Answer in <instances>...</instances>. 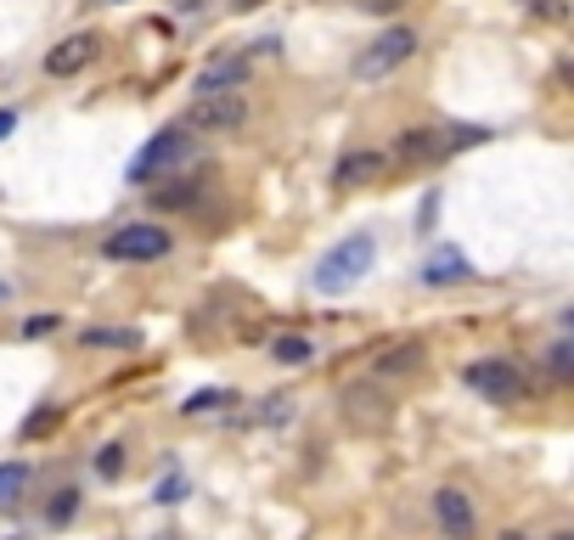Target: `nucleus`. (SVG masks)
Listing matches in <instances>:
<instances>
[{"mask_svg":"<svg viewBox=\"0 0 574 540\" xmlns=\"http://www.w3.org/2000/svg\"><path fill=\"white\" fill-rule=\"evenodd\" d=\"M271 355H276L282 366H310V361H316V343H310V338H299V332H287V338H276V343H271Z\"/></svg>","mask_w":574,"mask_h":540,"instance_id":"2eb2a0df","label":"nucleus"},{"mask_svg":"<svg viewBox=\"0 0 574 540\" xmlns=\"http://www.w3.org/2000/svg\"><path fill=\"white\" fill-rule=\"evenodd\" d=\"M451 158V130H406L395 135V164H411V169H428V164H445Z\"/></svg>","mask_w":574,"mask_h":540,"instance_id":"0eeeda50","label":"nucleus"},{"mask_svg":"<svg viewBox=\"0 0 574 540\" xmlns=\"http://www.w3.org/2000/svg\"><path fill=\"white\" fill-rule=\"evenodd\" d=\"M417 355H422L417 343H400V350H389V355L377 361V372H383V377H389V372H411V366H417Z\"/></svg>","mask_w":574,"mask_h":540,"instance_id":"6ab92c4d","label":"nucleus"},{"mask_svg":"<svg viewBox=\"0 0 574 540\" xmlns=\"http://www.w3.org/2000/svg\"><path fill=\"white\" fill-rule=\"evenodd\" d=\"M191 158V135L186 130H158L141 153L130 158V169H124V180L130 186H153V180H169V169H180Z\"/></svg>","mask_w":574,"mask_h":540,"instance_id":"f03ea898","label":"nucleus"},{"mask_svg":"<svg viewBox=\"0 0 574 540\" xmlns=\"http://www.w3.org/2000/svg\"><path fill=\"white\" fill-rule=\"evenodd\" d=\"M467 276H473V265L462 260V249H434V254H428V265H422L428 287H451V282H467Z\"/></svg>","mask_w":574,"mask_h":540,"instance_id":"f8f14e48","label":"nucleus"},{"mask_svg":"<svg viewBox=\"0 0 574 540\" xmlns=\"http://www.w3.org/2000/svg\"><path fill=\"white\" fill-rule=\"evenodd\" d=\"M249 124V102L236 90H214V96H198V102L186 108V130L198 135H231Z\"/></svg>","mask_w":574,"mask_h":540,"instance_id":"7ed1b4c3","label":"nucleus"},{"mask_svg":"<svg viewBox=\"0 0 574 540\" xmlns=\"http://www.w3.org/2000/svg\"><path fill=\"white\" fill-rule=\"evenodd\" d=\"M467 388H478L490 406H518L523 388H530V377H523L512 361H473L467 366Z\"/></svg>","mask_w":574,"mask_h":540,"instance_id":"423d86ee","label":"nucleus"},{"mask_svg":"<svg viewBox=\"0 0 574 540\" xmlns=\"http://www.w3.org/2000/svg\"><path fill=\"white\" fill-rule=\"evenodd\" d=\"M355 7H366V12H395L400 0H355Z\"/></svg>","mask_w":574,"mask_h":540,"instance_id":"bb28decb","label":"nucleus"},{"mask_svg":"<svg viewBox=\"0 0 574 540\" xmlns=\"http://www.w3.org/2000/svg\"><path fill=\"white\" fill-rule=\"evenodd\" d=\"M523 12H536V18H547V23H569V0H518Z\"/></svg>","mask_w":574,"mask_h":540,"instance_id":"aec40b11","label":"nucleus"},{"mask_svg":"<svg viewBox=\"0 0 574 540\" xmlns=\"http://www.w3.org/2000/svg\"><path fill=\"white\" fill-rule=\"evenodd\" d=\"M29 489V467L23 462H0V507H12Z\"/></svg>","mask_w":574,"mask_h":540,"instance_id":"a211bd4d","label":"nucleus"},{"mask_svg":"<svg viewBox=\"0 0 574 540\" xmlns=\"http://www.w3.org/2000/svg\"><path fill=\"white\" fill-rule=\"evenodd\" d=\"M96 52H102V40H96V34H68L63 45L45 52V74H52V79H74L79 68L96 63Z\"/></svg>","mask_w":574,"mask_h":540,"instance_id":"6e6552de","label":"nucleus"},{"mask_svg":"<svg viewBox=\"0 0 574 540\" xmlns=\"http://www.w3.org/2000/svg\"><path fill=\"white\" fill-rule=\"evenodd\" d=\"M0 299H7V282H0Z\"/></svg>","mask_w":574,"mask_h":540,"instance_id":"473e14b6","label":"nucleus"},{"mask_svg":"<svg viewBox=\"0 0 574 540\" xmlns=\"http://www.w3.org/2000/svg\"><path fill=\"white\" fill-rule=\"evenodd\" d=\"M203 186H209V175H180L175 186L153 191V203H158V209H186V203H198V198H203Z\"/></svg>","mask_w":574,"mask_h":540,"instance_id":"4468645a","label":"nucleus"},{"mask_svg":"<svg viewBox=\"0 0 574 540\" xmlns=\"http://www.w3.org/2000/svg\"><path fill=\"white\" fill-rule=\"evenodd\" d=\"M547 366H552V377H574V343H569V338H558V343H552Z\"/></svg>","mask_w":574,"mask_h":540,"instance_id":"4be33fe9","label":"nucleus"},{"mask_svg":"<svg viewBox=\"0 0 574 540\" xmlns=\"http://www.w3.org/2000/svg\"><path fill=\"white\" fill-rule=\"evenodd\" d=\"M12 124H18V113H7V108H0V141L12 135Z\"/></svg>","mask_w":574,"mask_h":540,"instance_id":"cd10ccee","label":"nucleus"},{"mask_svg":"<svg viewBox=\"0 0 574 540\" xmlns=\"http://www.w3.org/2000/svg\"><path fill=\"white\" fill-rule=\"evenodd\" d=\"M434 518H440V529H445V540H473L478 535V518H473V502L462 496L456 484H445L440 496H434Z\"/></svg>","mask_w":574,"mask_h":540,"instance_id":"1a4fd4ad","label":"nucleus"},{"mask_svg":"<svg viewBox=\"0 0 574 540\" xmlns=\"http://www.w3.org/2000/svg\"><path fill=\"white\" fill-rule=\"evenodd\" d=\"M85 343H96V350H135L141 332H135V327H90Z\"/></svg>","mask_w":574,"mask_h":540,"instance_id":"f3484780","label":"nucleus"},{"mask_svg":"<svg viewBox=\"0 0 574 540\" xmlns=\"http://www.w3.org/2000/svg\"><path fill=\"white\" fill-rule=\"evenodd\" d=\"M243 85H249V57H243V52H220V57H209L203 74H198V90H203V96H214V90H243Z\"/></svg>","mask_w":574,"mask_h":540,"instance_id":"9d476101","label":"nucleus"},{"mask_svg":"<svg viewBox=\"0 0 574 540\" xmlns=\"http://www.w3.org/2000/svg\"><path fill=\"white\" fill-rule=\"evenodd\" d=\"M231 7H236V12H254V7H265V0H231Z\"/></svg>","mask_w":574,"mask_h":540,"instance_id":"c85d7f7f","label":"nucleus"},{"mask_svg":"<svg viewBox=\"0 0 574 540\" xmlns=\"http://www.w3.org/2000/svg\"><path fill=\"white\" fill-rule=\"evenodd\" d=\"M96 473H102V478H119V473H124V445H102V451H96Z\"/></svg>","mask_w":574,"mask_h":540,"instance_id":"5701e85b","label":"nucleus"},{"mask_svg":"<svg viewBox=\"0 0 574 540\" xmlns=\"http://www.w3.org/2000/svg\"><path fill=\"white\" fill-rule=\"evenodd\" d=\"M501 540H530V535H518V529H507V535H501Z\"/></svg>","mask_w":574,"mask_h":540,"instance_id":"c756f323","label":"nucleus"},{"mask_svg":"<svg viewBox=\"0 0 574 540\" xmlns=\"http://www.w3.org/2000/svg\"><path fill=\"white\" fill-rule=\"evenodd\" d=\"M102 254L119 260V265H147V260H164L169 254V231L164 225H119L108 242H102Z\"/></svg>","mask_w":574,"mask_h":540,"instance_id":"20e7f679","label":"nucleus"},{"mask_svg":"<svg viewBox=\"0 0 574 540\" xmlns=\"http://www.w3.org/2000/svg\"><path fill=\"white\" fill-rule=\"evenodd\" d=\"M102 7H124V0H102Z\"/></svg>","mask_w":574,"mask_h":540,"instance_id":"2f4dec72","label":"nucleus"},{"mask_svg":"<svg viewBox=\"0 0 574 540\" xmlns=\"http://www.w3.org/2000/svg\"><path fill=\"white\" fill-rule=\"evenodd\" d=\"M236 406V395H231V388H198V395H186V417H203V411H231Z\"/></svg>","mask_w":574,"mask_h":540,"instance_id":"dca6fc26","label":"nucleus"},{"mask_svg":"<svg viewBox=\"0 0 574 540\" xmlns=\"http://www.w3.org/2000/svg\"><path fill=\"white\" fill-rule=\"evenodd\" d=\"M411 57H417V34L411 29H389V34H377L366 52L355 57V79H383V74H395Z\"/></svg>","mask_w":574,"mask_h":540,"instance_id":"39448f33","label":"nucleus"},{"mask_svg":"<svg viewBox=\"0 0 574 540\" xmlns=\"http://www.w3.org/2000/svg\"><path fill=\"white\" fill-rule=\"evenodd\" d=\"M74 507H79V489H57V502L45 507V513H52V524H68V518H74Z\"/></svg>","mask_w":574,"mask_h":540,"instance_id":"393cba45","label":"nucleus"},{"mask_svg":"<svg viewBox=\"0 0 574 540\" xmlns=\"http://www.w3.org/2000/svg\"><path fill=\"white\" fill-rule=\"evenodd\" d=\"M153 502H164V507H175V502H186V478H180V473H169V478H158V489H153Z\"/></svg>","mask_w":574,"mask_h":540,"instance_id":"b1692460","label":"nucleus"},{"mask_svg":"<svg viewBox=\"0 0 574 540\" xmlns=\"http://www.w3.org/2000/svg\"><path fill=\"white\" fill-rule=\"evenodd\" d=\"M372 260H377V242H372V231H355V236H344V242H332V249L316 260V293H344V287H355L366 271H372Z\"/></svg>","mask_w":574,"mask_h":540,"instance_id":"f257e3e1","label":"nucleus"},{"mask_svg":"<svg viewBox=\"0 0 574 540\" xmlns=\"http://www.w3.org/2000/svg\"><path fill=\"white\" fill-rule=\"evenodd\" d=\"M344 417H355L361 428H383V422H389V406H383V395H377V388H350V395H344Z\"/></svg>","mask_w":574,"mask_h":540,"instance_id":"ddd939ff","label":"nucleus"},{"mask_svg":"<svg viewBox=\"0 0 574 540\" xmlns=\"http://www.w3.org/2000/svg\"><path fill=\"white\" fill-rule=\"evenodd\" d=\"M383 169H389V158H383V153H350V158H339L332 180H339V186H377Z\"/></svg>","mask_w":574,"mask_h":540,"instance_id":"9b49d317","label":"nucleus"},{"mask_svg":"<svg viewBox=\"0 0 574 540\" xmlns=\"http://www.w3.org/2000/svg\"><path fill=\"white\" fill-rule=\"evenodd\" d=\"M57 422H63V411H57V406H45V411H34V417L23 422V439H45Z\"/></svg>","mask_w":574,"mask_h":540,"instance_id":"412c9836","label":"nucleus"},{"mask_svg":"<svg viewBox=\"0 0 574 540\" xmlns=\"http://www.w3.org/2000/svg\"><path fill=\"white\" fill-rule=\"evenodd\" d=\"M552 540H574V535H569V529H563V535H552Z\"/></svg>","mask_w":574,"mask_h":540,"instance_id":"7c9ffc66","label":"nucleus"},{"mask_svg":"<svg viewBox=\"0 0 574 540\" xmlns=\"http://www.w3.org/2000/svg\"><path fill=\"white\" fill-rule=\"evenodd\" d=\"M45 332H57V316H29L23 321V338H45Z\"/></svg>","mask_w":574,"mask_h":540,"instance_id":"a878e982","label":"nucleus"}]
</instances>
